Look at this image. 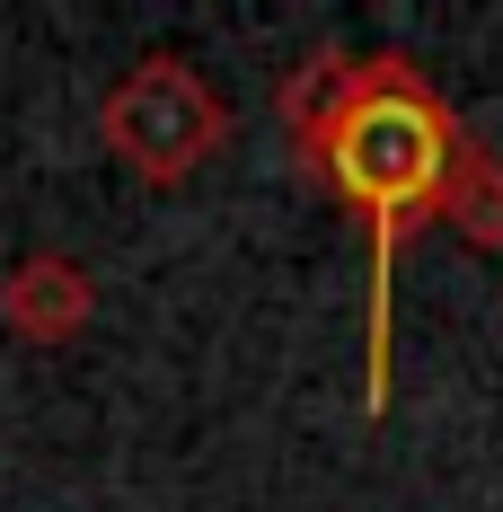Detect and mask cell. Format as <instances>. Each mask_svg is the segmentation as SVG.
I'll return each mask as SVG.
<instances>
[{"instance_id":"6da1fadb","label":"cell","mask_w":503,"mask_h":512,"mask_svg":"<svg viewBox=\"0 0 503 512\" xmlns=\"http://www.w3.org/2000/svg\"><path fill=\"white\" fill-rule=\"evenodd\" d=\"M292 168L318 177L371 239V327H362V415L398 398V265L424 221H451L468 248L503 256V159L468 133L442 80L398 45H318L274 89Z\"/></svg>"},{"instance_id":"7a4b0ae2","label":"cell","mask_w":503,"mask_h":512,"mask_svg":"<svg viewBox=\"0 0 503 512\" xmlns=\"http://www.w3.org/2000/svg\"><path fill=\"white\" fill-rule=\"evenodd\" d=\"M98 142L142 186H186L203 159L230 142V98L203 80L186 53H142L98 98Z\"/></svg>"},{"instance_id":"3957f363","label":"cell","mask_w":503,"mask_h":512,"mask_svg":"<svg viewBox=\"0 0 503 512\" xmlns=\"http://www.w3.org/2000/svg\"><path fill=\"white\" fill-rule=\"evenodd\" d=\"M89 318H98V283H89L80 256L36 248V256H18L0 274V327L27 336V345H71Z\"/></svg>"}]
</instances>
